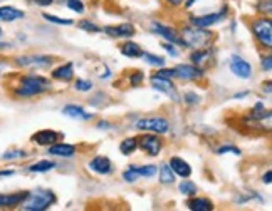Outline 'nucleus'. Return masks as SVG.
<instances>
[{"instance_id": "7", "label": "nucleus", "mask_w": 272, "mask_h": 211, "mask_svg": "<svg viewBox=\"0 0 272 211\" xmlns=\"http://www.w3.org/2000/svg\"><path fill=\"white\" fill-rule=\"evenodd\" d=\"M152 85H153V89L166 94L170 99H173L175 102L180 101V96H178L175 85L170 82V79H163V77H160V76H156V74H155V76H152Z\"/></svg>"}, {"instance_id": "48", "label": "nucleus", "mask_w": 272, "mask_h": 211, "mask_svg": "<svg viewBox=\"0 0 272 211\" xmlns=\"http://www.w3.org/2000/svg\"><path fill=\"white\" fill-rule=\"evenodd\" d=\"M15 171H0V176H12Z\"/></svg>"}, {"instance_id": "1", "label": "nucleus", "mask_w": 272, "mask_h": 211, "mask_svg": "<svg viewBox=\"0 0 272 211\" xmlns=\"http://www.w3.org/2000/svg\"><path fill=\"white\" fill-rule=\"evenodd\" d=\"M51 89V84L47 79L40 77V76H26L20 81V85L17 87V96H24V98H29V96H36V94H42L45 91Z\"/></svg>"}, {"instance_id": "36", "label": "nucleus", "mask_w": 272, "mask_h": 211, "mask_svg": "<svg viewBox=\"0 0 272 211\" xmlns=\"http://www.w3.org/2000/svg\"><path fill=\"white\" fill-rule=\"evenodd\" d=\"M140 178V176H138V173L133 168H130V169H126L125 173H123V179L125 181H128V183H135V181Z\"/></svg>"}, {"instance_id": "50", "label": "nucleus", "mask_w": 272, "mask_h": 211, "mask_svg": "<svg viewBox=\"0 0 272 211\" xmlns=\"http://www.w3.org/2000/svg\"><path fill=\"white\" fill-rule=\"evenodd\" d=\"M0 34H2V28H0Z\"/></svg>"}, {"instance_id": "49", "label": "nucleus", "mask_w": 272, "mask_h": 211, "mask_svg": "<svg viewBox=\"0 0 272 211\" xmlns=\"http://www.w3.org/2000/svg\"><path fill=\"white\" fill-rule=\"evenodd\" d=\"M195 2H196V0H187V5H185V7H188V9H190V7H193V4H195Z\"/></svg>"}, {"instance_id": "28", "label": "nucleus", "mask_w": 272, "mask_h": 211, "mask_svg": "<svg viewBox=\"0 0 272 211\" xmlns=\"http://www.w3.org/2000/svg\"><path fill=\"white\" fill-rule=\"evenodd\" d=\"M180 193L185 196H195L196 195V185L193 183V181H188V179H185L180 183Z\"/></svg>"}, {"instance_id": "46", "label": "nucleus", "mask_w": 272, "mask_h": 211, "mask_svg": "<svg viewBox=\"0 0 272 211\" xmlns=\"http://www.w3.org/2000/svg\"><path fill=\"white\" fill-rule=\"evenodd\" d=\"M166 2L171 4V5H175V7H177V5H182L185 0H166Z\"/></svg>"}, {"instance_id": "33", "label": "nucleus", "mask_w": 272, "mask_h": 211, "mask_svg": "<svg viewBox=\"0 0 272 211\" xmlns=\"http://www.w3.org/2000/svg\"><path fill=\"white\" fill-rule=\"evenodd\" d=\"M79 28H83V31H86V32H100L101 28L97 27V25H94L92 22H89V20H81L79 22Z\"/></svg>"}, {"instance_id": "27", "label": "nucleus", "mask_w": 272, "mask_h": 211, "mask_svg": "<svg viewBox=\"0 0 272 211\" xmlns=\"http://www.w3.org/2000/svg\"><path fill=\"white\" fill-rule=\"evenodd\" d=\"M130 168H133L138 173V176H144V178H152L156 174V166L155 164H146V166H136V164H131Z\"/></svg>"}, {"instance_id": "39", "label": "nucleus", "mask_w": 272, "mask_h": 211, "mask_svg": "<svg viewBox=\"0 0 272 211\" xmlns=\"http://www.w3.org/2000/svg\"><path fill=\"white\" fill-rule=\"evenodd\" d=\"M262 69L267 71V72L272 71V57L270 55H265L264 59H262Z\"/></svg>"}, {"instance_id": "32", "label": "nucleus", "mask_w": 272, "mask_h": 211, "mask_svg": "<svg viewBox=\"0 0 272 211\" xmlns=\"http://www.w3.org/2000/svg\"><path fill=\"white\" fill-rule=\"evenodd\" d=\"M67 7L76 14H83L84 12V4L81 0H67Z\"/></svg>"}, {"instance_id": "51", "label": "nucleus", "mask_w": 272, "mask_h": 211, "mask_svg": "<svg viewBox=\"0 0 272 211\" xmlns=\"http://www.w3.org/2000/svg\"><path fill=\"white\" fill-rule=\"evenodd\" d=\"M2 45H4V44H0V47H2Z\"/></svg>"}, {"instance_id": "37", "label": "nucleus", "mask_w": 272, "mask_h": 211, "mask_svg": "<svg viewBox=\"0 0 272 211\" xmlns=\"http://www.w3.org/2000/svg\"><path fill=\"white\" fill-rule=\"evenodd\" d=\"M156 76H160L163 79H171L177 76V72H175V69H165V67H161V69L156 72Z\"/></svg>"}, {"instance_id": "5", "label": "nucleus", "mask_w": 272, "mask_h": 211, "mask_svg": "<svg viewBox=\"0 0 272 211\" xmlns=\"http://www.w3.org/2000/svg\"><path fill=\"white\" fill-rule=\"evenodd\" d=\"M135 128L141 131H150V133H155V134H165L168 133L170 123L165 117H143L140 121H136Z\"/></svg>"}, {"instance_id": "14", "label": "nucleus", "mask_w": 272, "mask_h": 211, "mask_svg": "<svg viewBox=\"0 0 272 211\" xmlns=\"http://www.w3.org/2000/svg\"><path fill=\"white\" fill-rule=\"evenodd\" d=\"M170 168L173 169V173L182 176V178H188V176L192 174V168H190V164L185 161V159L178 158V156H173L170 159Z\"/></svg>"}, {"instance_id": "43", "label": "nucleus", "mask_w": 272, "mask_h": 211, "mask_svg": "<svg viewBox=\"0 0 272 211\" xmlns=\"http://www.w3.org/2000/svg\"><path fill=\"white\" fill-rule=\"evenodd\" d=\"M32 2H36L37 5H40V7H47V5H51L54 0H32Z\"/></svg>"}, {"instance_id": "18", "label": "nucleus", "mask_w": 272, "mask_h": 211, "mask_svg": "<svg viewBox=\"0 0 272 211\" xmlns=\"http://www.w3.org/2000/svg\"><path fill=\"white\" fill-rule=\"evenodd\" d=\"M49 153L54 156H62V158H71L74 153H76V147L71 144H51L49 146Z\"/></svg>"}, {"instance_id": "17", "label": "nucleus", "mask_w": 272, "mask_h": 211, "mask_svg": "<svg viewBox=\"0 0 272 211\" xmlns=\"http://www.w3.org/2000/svg\"><path fill=\"white\" fill-rule=\"evenodd\" d=\"M19 19H24V12H22V10L14 9V7H9V5H5V7H0V20L14 22V20H19Z\"/></svg>"}, {"instance_id": "29", "label": "nucleus", "mask_w": 272, "mask_h": 211, "mask_svg": "<svg viewBox=\"0 0 272 211\" xmlns=\"http://www.w3.org/2000/svg\"><path fill=\"white\" fill-rule=\"evenodd\" d=\"M143 59L148 62L150 66H156V67H163L165 66V59L161 55H155V54H148V52H143Z\"/></svg>"}, {"instance_id": "13", "label": "nucleus", "mask_w": 272, "mask_h": 211, "mask_svg": "<svg viewBox=\"0 0 272 211\" xmlns=\"http://www.w3.org/2000/svg\"><path fill=\"white\" fill-rule=\"evenodd\" d=\"M89 169L97 174H109L113 169V164L106 156H96L89 161Z\"/></svg>"}, {"instance_id": "45", "label": "nucleus", "mask_w": 272, "mask_h": 211, "mask_svg": "<svg viewBox=\"0 0 272 211\" xmlns=\"http://www.w3.org/2000/svg\"><path fill=\"white\" fill-rule=\"evenodd\" d=\"M97 128H100V129H108L109 128V123L108 121H101L100 124H97Z\"/></svg>"}, {"instance_id": "15", "label": "nucleus", "mask_w": 272, "mask_h": 211, "mask_svg": "<svg viewBox=\"0 0 272 211\" xmlns=\"http://www.w3.org/2000/svg\"><path fill=\"white\" fill-rule=\"evenodd\" d=\"M57 138H59V136H57V133H54V131L44 129V131H39V133L34 134L32 141H36L40 146H51L57 141Z\"/></svg>"}, {"instance_id": "26", "label": "nucleus", "mask_w": 272, "mask_h": 211, "mask_svg": "<svg viewBox=\"0 0 272 211\" xmlns=\"http://www.w3.org/2000/svg\"><path fill=\"white\" fill-rule=\"evenodd\" d=\"M54 168H56L54 161H47V159H44V161H39L36 164H32V166H29V171H32V173H45V171H51Z\"/></svg>"}, {"instance_id": "38", "label": "nucleus", "mask_w": 272, "mask_h": 211, "mask_svg": "<svg viewBox=\"0 0 272 211\" xmlns=\"http://www.w3.org/2000/svg\"><path fill=\"white\" fill-rule=\"evenodd\" d=\"M26 153L24 151H10V153H5L2 156L4 159H14V158H24Z\"/></svg>"}, {"instance_id": "10", "label": "nucleus", "mask_w": 272, "mask_h": 211, "mask_svg": "<svg viewBox=\"0 0 272 211\" xmlns=\"http://www.w3.org/2000/svg\"><path fill=\"white\" fill-rule=\"evenodd\" d=\"M104 34H108L109 37H116V39H121V37H131L135 36V27L130 22H126V24H121V25H108L103 28Z\"/></svg>"}, {"instance_id": "31", "label": "nucleus", "mask_w": 272, "mask_h": 211, "mask_svg": "<svg viewBox=\"0 0 272 211\" xmlns=\"http://www.w3.org/2000/svg\"><path fill=\"white\" fill-rule=\"evenodd\" d=\"M208 50L207 49H196V52L192 54V62H195V64H202L207 57H208Z\"/></svg>"}, {"instance_id": "23", "label": "nucleus", "mask_w": 272, "mask_h": 211, "mask_svg": "<svg viewBox=\"0 0 272 211\" xmlns=\"http://www.w3.org/2000/svg\"><path fill=\"white\" fill-rule=\"evenodd\" d=\"M51 57H19L17 64L19 66H51Z\"/></svg>"}, {"instance_id": "9", "label": "nucleus", "mask_w": 272, "mask_h": 211, "mask_svg": "<svg viewBox=\"0 0 272 211\" xmlns=\"http://www.w3.org/2000/svg\"><path fill=\"white\" fill-rule=\"evenodd\" d=\"M225 12H227V7H225L222 12L208 14V15H202V17H193V19H192V25L193 27H202V28L212 27V25H215L217 22H220L224 19Z\"/></svg>"}, {"instance_id": "8", "label": "nucleus", "mask_w": 272, "mask_h": 211, "mask_svg": "<svg viewBox=\"0 0 272 211\" xmlns=\"http://www.w3.org/2000/svg\"><path fill=\"white\" fill-rule=\"evenodd\" d=\"M229 67H230V71H232L235 76L240 77V79H249L252 76V66L239 55L230 57Z\"/></svg>"}, {"instance_id": "35", "label": "nucleus", "mask_w": 272, "mask_h": 211, "mask_svg": "<svg viewBox=\"0 0 272 211\" xmlns=\"http://www.w3.org/2000/svg\"><path fill=\"white\" fill-rule=\"evenodd\" d=\"M218 155H225V153H230V155H235V156H240V149L235 146H222L217 149Z\"/></svg>"}, {"instance_id": "40", "label": "nucleus", "mask_w": 272, "mask_h": 211, "mask_svg": "<svg viewBox=\"0 0 272 211\" xmlns=\"http://www.w3.org/2000/svg\"><path fill=\"white\" fill-rule=\"evenodd\" d=\"M185 101H187L188 104H196V102L200 101V98L196 94H193V93H187V94H185Z\"/></svg>"}, {"instance_id": "16", "label": "nucleus", "mask_w": 272, "mask_h": 211, "mask_svg": "<svg viewBox=\"0 0 272 211\" xmlns=\"http://www.w3.org/2000/svg\"><path fill=\"white\" fill-rule=\"evenodd\" d=\"M29 193H14V195H0V206H17L24 203Z\"/></svg>"}, {"instance_id": "44", "label": "nucleus", "mask_w": 272, "mask_h": 211, "mask_svg": "<svg viewBox=\"0 0 272 211\" xmlns=\"http://www.w3.org/2000/svg\"><path fill=\"white\" fill-rule=\"evenodd\" d=\"M270 176H272L270 171H267V173H265V174L262 176V181H264L265 185H270Z\"/></svg>"}, {"instance_id": "11", "label": "nucleus", "mask_w": 272, "mask_h": 211, "mask_svg": "<svg viewBox=\"0 0 272 211\" xmlns=\"http://www.w3.org/2000/svg\"><path fill=\"white\" fill-rule=\"evenodd\" d=\"M175 72L177 76L183 79V81H193V79H200L204 76V71L200 69V67L196 66H188V64H182L175 67Z\"/></svg>"}, {"instance_id": "21", "label": "nucleus", "mask_w": 272, "mask_h": 211, "mask_svg": "<svg viewBox=\"0 0 272 211\" xmlns=\"http://www.w3.org/2000/svg\"><path fill=\"white\" fill-rule=\"evenodd\" d=\"M121 54L130 57V59H136V57L143 55V49L136 42H125L121 45Z\"/></svg>"}, {"instance_id": "25", "label": "nucleus", "mask_w": 272, "mask_h": 211, "mask_svg": "<svg viewBox=\"0 0 272 211\" xmlns=\"http://www.w3.org/2000/svg\"><path fill=\"white\" fill-rule=\"evenodd\" d=\"M136 147H138L136 138H126V139L121 141V144H119V151L123 153L125 156H128V155H133V153L136 151Z\"/></svg>"}, {"instance_id": "2", "label": "nucleus", "mask_w": 272, "mask_h": 211, "mask_svg": "<svg viewBox=\"0 0 272 211\" xmlns=\"http://www.w3.org/2000/svg\"><path fill=\"white\" fill-rule=\"evenodd\" d=\"M182 42L185 47H195V49H205L212 39V34L207 32L202 27H188L183 28L182 32Z\"/></svg>"}, {"instance_id": "34", "label": "nucleus", "mask_w": 272, "mask_h": 211, "mask_svg": "<svg viewBox=\"0 0 272 211\" xmlns=\"http://www.w3.org/2000/svg\"><path fill=\"white\" fill-rule=\"evenodd\" d=\"M74 87H76L78 91H83V93H86V91H91L92 84H91V81H84V79H76V84H74Z\"/></svg>"}, {"instance_id": "42", "label": "nucleus", "mask_w": 272, "mask_h": 211, "mask_svg": "<svg viewBox=\"0 0 272 211\" xmlns=\"http://www.w3.org/2000/svg\"><path fill=\"white\" fill-rule=\"evenodd\" d=\"M163 49H165L170 55H173V57H177V55H178V52L175 50V47H173V45H171L170 42H168V44H163Z\"/></svg>"}, {"instance_id": "41", "label": "nucleus", "mask_w": 272, "mask_h": 211, "mask_svg": "<svg viewBox=\"0 0 272 211\" xmlns=\"http://www.w3.org/2000/svg\"><path fill=\"white\" fill-rule=\"evenodd\" d=\"M141 81H143V72H136L135 76L131 77V84L135 85V87H136V85H140Z\"/></svg>"}, {"instance_id": "6", "label": "nucleus", "mask_w": 272, "mask_h": 211, "mask_svg": "<svg viewBox=\"0 0 272 211\" xmlns=\"http://www.w3.org/2000/svg\"><path fill=\"white\" fill-rule=\"evenodd\" d=\"M136 142L150 156H158L161 147H163V142H161V139L156 134H143L140 138H136Z\"/></svg>"}, {"instance_id": "4", "label": "nucleus", "mask_w": 272, "mask_h": 211, "mask_svg": "<svg viewBox=\"0 0 272 211\" xmlns=\"http://www.w3.org/2000/svg\"><path fill=\"white\" fill-rule=\"evenodd\" d=\"M252 32L260 44L265 45L267 49L272 47V22H270V19H257L252 24Z\"/></svg>"}, {"instance_id": "3", "label": "nucleus", "mask_w": 272, "mask_h": 211, "mask_svg": "<svg viewBox=\"0 0 272 211\" xmlns=\"http://www.w3.org/2000/svg\"><path fill=\"white\" fill-rule=\"evenodd\" d=\"M52 203H56V196L52 191H34L29 193L24 203L26 211H44L47 209Z\"/></svg>"}, {"instance_id": "12", "label": "nucleus", "mask_w": 272, "mask_h": 211, "mask_svg": "<svg viewBox=\"0 0 272 211\" xmlns=\"http://www.w3.org/2000/svg\"><path fill=\"white\" fill-rule=\"evenodd\" d=\"M152 31L155 34H158V36H161L163 39H166V41H168L170 44H180V45H183L182 39L177 36V32L173 31L171 27H166V25L158 24V22H153V24H152Z\"/></svg>"}, {"instance_id": "24", "label": "nucleus", "mask_w": 272, "mask_h": 211, "mask_svg": "<svg viewBox=\"0 0 272 211\" xmlns=\"http://www.w3.org/2000/svg\"><path fill=\"white\" fill-rule=\"evenodd\" d=\"M160 183L161 185H171L175 183V173L170 168V164H160Z\"/></svg>"}, {"instance_id": "47", "label": "nucleus", "mask_w": 272, "mask_h": 211, "mask_svg": "<svg viewBox=\"0 0 272 211\" xmlns=\"http://www.w3.org/2000/svg\"><path fill=\"white\" fill-rule=\"evenodd\" d=\"M245 96H249V91H244V93H239V94H235L234 98H235V99H240V98H245Z\"/></svg>"}, {"instance_id": "22", "label": "nucleus", "mask_w": 272, "mask_h": 211, "mask_svg": "<svg viewBox=\"0 0 272 211\" xmlns=\"http://www.w3.org/2000/svg\"><path fill=\"white\" fill-rule=\"evenodd\" d=\"M188 208L192 211H212L213 204L210 199H207V198H195L188 201Z\"/></svg>"}, {"instance_id": "20", "label": "nucleus", "mask_w": 272, "mask_h": 211, "mask_svg": "<svg viewBox=\"0 0 272 211\" xmlns=\"http://www.w3.org/2000/svg\"><path fill=\"white\" fill-rule=\"evenodd\" d=\"M74 76V66L69 62V64H64V66H61V67H57V69L52 72V77L54 79H59V81H71Z\"/></svg>"}, {"instance_id": "19", "label": "nucleus", "mask_w": 272, "mask_h": 211, "mask_svg": "<svg viewBox=\"0 0 272 211\" xmlns=\"http://www.w3.org/2000/svg\"><path fill=\"white\" fill-rule=\"evenodd\" d=\"M62 114H64V116H67V117H72V119H91L92 117V114L86 112L83 107L72 106V104L66 106L64 109H62Z\"/></svg>"}, {"instance_id": "30", "label": "nucleus", "mask_w": 272, "mask_h": 211, "mask_svg": "<svg viewBox=\"0 0 272 211\" xmlns=\"http://www.w3.org/2000/svg\"><path fill=\"white\" fill-rule=\"evenodd\" d=\"M42 17L47 22H52V24H57V25H72L74 24L71 19H61V17H56L51 14H42Z\"/></svg>"}]
</instances>
